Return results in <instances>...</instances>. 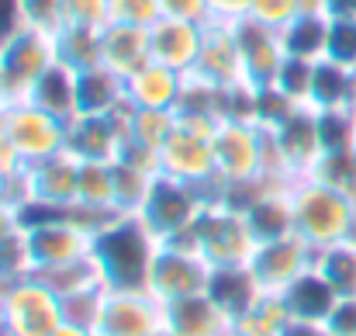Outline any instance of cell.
<instances>
[{
	"mask_svg": "<svg viewBox=\"0 0 356 336\" xmlns=\"http://www.w3.org/2000/svg\"><path fill=\"white\" fill-rule=\"evenodd\" d=\"M159 239L145 229L138 215H115L94 236V260L108 288L118 291H149V270Z\"/></svg>",
	"mask_w": 356,
	"mask_h": 336,
	"instance_id": "cell-1",
	"label": "cell"
},
{
	"mask_svg": "<svg viewBox=\"0 0 356 336\" xmlns=\"http://www.w3.org/2000/svg\"><path fill=\"white\" fill-rule=\"evenodd\" d=\"M291 201H294V232L315 250H329L350 236L356 201L339 188L325 184L322 177L315 174L298 177L291 184Z\"/></svg>",
	"mask_w": 356,
	"mask_h": 336,
	"instance_id": "cell-2",
	"label": "cell"
},
{
	"mask_svg": "<svg viewBox=\"0 0 356 336\" xmlns=\"http://www.w3.org/2000/svg\"><path fill=\"white\" fill-rule=\"evenodd\" d=\"M94 253V229L66 212H24V257L31 274L73 264Z\"/></svg>",
	"mask_w": 356,
	"mask_h": 336,
	"instance_id": "cell-3",
	"label": "cell"
},
{
	"mask_svg": "<svg viewBox=\"0 0 356 336\" xmlns=\"http://www.w3.org/2000/svg\"><path fill=\"white\" fill-rule=\"evenodd\" d=\"M63 323V298L38 274L0 288V336H49Z\"/></svg>",
	"mask_w": 356,
	"mask_h": 336,
	"instance_id": "cell-4",
	"label": "cell"
},
{
	"mask_svg": "<svg viewBox=\"0 0 356 336\" xmlns=\"http://www.w3.org/2000/svg\"><path fill=\"white\" fill-rule=\"evenodd\" d=\"M211 201H215V194H208L194 184H184L173 177H156L138 219L159 243H173V239H187L194 232L197 219L204 215V208Z\"/></svg>",
	"mask_w": 356,
	"mask_h": 336,
	"instance_id": "cell-5",
	"label": "cell"
},
{
	"mask_svg": "<svg viewBox=\"0 0 356 336\" xmlns=\"http://www.w3.org/2000/svg\"><path fill=\"white\" fill-rule=\"evenodd\" d=\"M187 239L201 250V257L211 267H245L252 264L259 246L256 232L249 229V219L225 201H211Z\"/></svg>",
	"mask_w": 356,
	"mask_h": 336,
	"instance_id": "cell-6",
	"label": "cell"
},
{
	"mask_svg": "<svg viewBox=\"0 0 356 336\" xmlns=\"http://www.w3.org/2000/svg\"><path fill=\"white\" fill-rule=\"evenodd\" d=\"M211 142H215L218 194L263 177V163H266V128L263 125H256V121H222Z\"/></svg>",
	"mask_w": 356,
	"mask_h": 336,
	"instance_id": "cell-7",
	"label": "cell"
},
{
	"mask_svg": "<svg viewBox=\"0 0 356 336\" xmlns=\"http://www.w3.org/2000/svg\"><path fill=\"white\" fill-rule=\"evenodd\" d=\"M208 281H211V264L201 257V250L191 239L159 243L152 257V270H149V291L163 305L208 291Z\"/></svg>",
	"mask_w": 356,
	"mask_h": 336,
	"instance_id": "cell-8",
	"label": "cell"
},
{
	"mask_svg": "<svg viewBox=\"0 0 356 336\" xmlns=\"http://www.w3.org/2000/svg\"><path fill=\"white\" fill-rule=\"evenodd\" d=\"M0 128L7 132V139H10L14 149L21 153L24 167L66 153L70 121L42 112V108L31 105V101H14V105H7V108L0 112Z\"/></svg>",
	"mask_w": 356,
	"mask_h": 336,
	"instance_id": "cell-9",
	"label": "cell"
},
{
	"mask_svg": "<svg viewBox=\"0 0 356 336\" xmlns=\"http://www.w3.org/2000/svg\"><path fill=\"white\" fill-rule=\"evenodd\" d=\"M3 80H7V98L14 101H28L35 84L59 63V45H56V31L45 28H24L17 31L3 49Z\"/></svg>",
	"mask_w": 356,
	"mask_h": 336,
	"instance_id": "cell-10",
	"label": "cell"
},
{
	"mask_svg": "<svg viewBox=\"0 0 356 336\" xmlns=\"http://www.w3.org/2000/svg\"><path fill=\"white\" fill-rule=\"evenodd\" d=\"M211 139L215 135L177 121V132L170 135V142L159 153V167H163V177L194 184V188L215 194V201H218V170H215V142Z\"/></svg>",
	"mask_w": 356,
	"mask_h": 336,
	"instance_id": "cell-11",
	"label": "cell"
},
{
	"mask_svg": "<svg viewBox=\"0 0 356 336\" xmlns=\"http://www.w3.org/2000/svg\"><path fill=\"white\" fill-rule=\"evenodd\" d=\"M166 326V305L138 288V291H118L108 288L104 295V309L97 319V336H152Z\"/></svg>",
	"mask_w": 356,
	"mask_h": 336,
	"instance_id": "cell-12",
	"label": "cell"
},
{
	"mask_svg": "<svg viewBox=\"0 0 356 336\" xmlns=\"http://www.w3.org/2000/svg\"><path fill=\"white\" fill-rule=\"evenodd\" d=\"M318 260V250L312 243H305L298 232L291 236H280V239H266L256 246V257H252V274L256 281L263 284V291L270 295H280L284 288H291L301 274H308Z\"/></svg>",
	"mask_w": 356,
	"mask_h": 336,
	"instance_id": "cell-13",
	"label": "cell"
},
{
	"mask_svg": "<svg viewBox=\"0 0 356 336\" xmlns=\"http://www.w3.org/2000/svg\"><path fill=\"white\" fill-rule=\"evenodd\" d=\"M24 177H28V194H31L28 212H66L76 205L80 160L73 153H59L42 163H31Z\"/></svg>",
	"mask_w": 356,
	"mask_h": 336,
	"instance_id": "cell-14",
	"label": "cell"
},
{
	"mask_svg": "<svg viewBox=\"0 0 356 336\" xmlns=\"http://www.w3.org/2000/svg\"><path fill=\"white\" fill-rule=\"evenodd\" d=\"M238 42V52H242V70H245V84H252L256 91L259 87H273L277 84V73L280 66L287 63V49H284V35L252 21V17H242L232 24Z\"/></svg>",
	"mask_w": 356,
	"mask_h": 336,
	"instance_id": "cell-15",
	"label": "cell"
},
{
	"mask_svg": "<svg viewBox=\"0 0 356 336\" xmlns=\"http://www.w3.org/2000/svg\"><path fill=\"white\" fill-rule=\"evenodd\" d=\"M124 114L128 105L115 114H76L66 132V153L80 163H115L124 146Z\"/></svg>",
	"mask_w": 356,
	"mask_h": 336,
	"instance_id": "cell-16",
	"label": "cell"
},
{
	"mask_svg": "<svg viewBox=\"0 0 356 336\" xmlns=\"http://www.w3.org/2000/svg\"><path fill=\"white\" fill-rule=\"evenodd\" d=\"M284 163L291 167L294 177H308L315 174L318 160L325 156L322 146V125H318V112L315 108H294L284 121H277L270 128Z\"/></svg>",
	"mask_w": 356,
	"mask_h": 336,
	"instance_id": "cell-17",
	"label": "cell"
},
{
	"mask_svg": "<svg viewBox=\"0 0 356 336\" xmlns=\"http://www.w3.org/2000/svg\"><path fill=\"white\" fill-rule=\"evenodd\" d=\"M204 31L208 24L197 21H184V17H159L149 28V42H152V63H163L184 77L194 73L201 45H204Z\"/></svg>",
	"mask_w": 356,
	"mask_h": 336,
	"instance_id": "cell-18",
	"label": "cell"
},
{
	"mask_svg": "<svg viewBox=\"0 0 356 336\" xmlns=\"http://www.w3.org/2000/svg\"><path fill=\"white\" fill-rule=\"evenodd\" d=\"M191 77H197V80H204L211 87H222V91L245 84L242 52H238L232 24H218V21L208 24L204 45H201V56H197V66H194Z\"/></svg>",
	"mask_w": 356,
	"mask_h": 336,
	"instance_id": "cell-19",
	"label": "cell"
},
{
	"mask_svg": "<svg viewBox=\"0 0 356 336\" xmlns=\"http://www.w3.org/2000/svg\"><path fill=\"white\" fill-rule=\"evenodd\" d=\"M166 330L173 336H236V319L201 291L166 305Z\"/></svg>",
	"mask_w": 356,
	"mask_h": 336,
	"instance_id": "cell-20",
	"label": "cell"
},
{
	"mask_svg": "<svg viewBox=\"0 0 356 336\" xmlns=\"http://www.w3.org/2000/svg\"><path fill=\"white\" fill-rule=\"evenodd\" d=\"M287 312H291V323H305V326H325L339 305V295L336 288L325 281V274L318 267H312L308 274H301L291 288L280 291Z\"/></svg>",
	"mask_w": 356,
	"mask_h": 336,
	"instance_id": "cell-21",
	"label": "cell"
},
{
	"mask_svg": "<svg viewBox=\"0 0 356 336\" xmlns=\"http://www.w3.org/2000/svg\"><path fill=\"white\" fill-rule=\"evenodd\" d=\"M242 215L249 219V229L256 232L259 243L291 236V232H294L291 184H277V181H266V177H263V188H259L256 198L242 208Z\"/></svg>",
	"mask_w": 356,
	"mask_h": 336,
	"instance_id": "cell-22",
	"label": "cell"
},
{
	"mask_svg": "<svg viewBox=\"0 0 356 336\" xmlns=\"http://www.w3.org/2000/svg\"><path fill=\"white\" fill-rule=\"evenodd\" d=\"M184 84L187 77L163 66V63H149L138 73H131L124 80V94L131 108H152V112H177L180 98H184Z\"/></svg>",
	"mask_w": 356,
	"mask_h": 336,
	"instance_id": "cell-23",
	"label": "cell"
},
{
	"mask_svg": "<svg viewBox=\"0 0 356 336\" xmlns=\"http://www.w3.org/2000/svg\"><path fill=\"white\" fill-rule=\"evenodd\" d=\"M152 63V42H149V28H135V24H118L111 21L104 28V66L115 70L118 77H131L142 66Z\"/></svg>",
	"mask_w": 356,
	"mask_h": 336,
	"instance_id": "cell-24",
	"label": "cell"
},
{
	"mask_svg": "<svg viewBox=\"0 0 356 336\" xmlns=\"http://www.w3.org/2000/svg\"><path fill=\"white\" fill-rule=\"evenodd\" d=\"M208 295L232 316H245L263 295H270V291H263V284L256 281V274H252V267L245 264V267H211V281H208Z\"/></svg>",
	"mask_w": 356,
	"mask_h": 336,
	"instance_id": "cell-25",
	"label": "cell"
},
{
	"mask_svg": "<svg viewBox=\"0 0 356 336\" xmlns=\"http://www.w3.org/2000/svg\"><path fill=\"white\" fill-rule=\"evenodd\" d=\"M76 101H80V114H115L128 105L124 77H118L108 66L76 73Z\"/></svg>",
	"mask_w": 356,
	"mask_h": 336,
	"instance_id": "cell-26",
	"label": "cell"
},
{
	"mask_svg": "<svg viewBox=\"0 0 356 336\" xmlns=\"http://www.w3.org/2000/svg\"><path fill=\"white\" fill-rule=\"evenodd\" d=\"M356 105V73L322 59L315 63V77H312V108L315 112H346Z\"/></svg>",
	"mask_w": 356,
	"mask_h": 336,
	"instance_id": "cell-27",
	"label": "cell"
},
{
	"mask_svg": "<svg viewBox=\"0 0 356 336\" xmlns=\"http://www.w3.org/2000/svg\"><path fill=\"white\" fill-rule=\"evenodd\" d=\"M31 105H38L42 112L56 114L63 121H73L80 114V101H76V70H70L66 63H56L31 91L28 98Z\"/></svg>",
	"mask_w": 356,
	"mask_h": 336,
	"instance_id": "cell-28",
	"label": "cell"
},
{
	"mask_svg": "<svg viewBox=\"0 0 356 336\" xmlns=\"http://www.w3.org/2000/svg\"><path fill=\"white\" fill-rule=\"evenodd\" d=\"M329 28H332L329 14H301V17H294L280 31L287 56L291 59H305V63H322L329 56Z\"/></svg>",
	"mask_w": 356,
	"mask_h": 336,
	"instance_id": "cell-29",
	"label": "cell"
},
{
	"mask_svg": "<svg viewBox=\"0 0 356 336\" xmlns=\"http://www.w3.org/2000/svg\"><path fill=\"white\" fill-rule=\"evenodd\" d=\"M56 45L59 63H66L76 73L104 66V28H59Z\"/></svg>",
	"mask_w": 356,
	"mask_h": 336,
	"instance_id": "cell-30",
	"label": "cell"
},
{
	"mask_svg": "<svg viewBox=\"0 0 356 336\" xmlns=\"http://www.w3.org/2000/svg\"><path fill=\"white\" fill-rule=\"evenodd\" d=\"M173 132H177V112H152V108H131V105H128V114H124V139L163 153V146L170 142Z\"/></svg>",
	"mask_w": 356,
	"mask_h": 336,
	"instance_id": "cell-31",
	"label": "cell"
},
{
	"mask_svg": "<svg viewBox=\"0 0 356 336\" xmlns=\"http://www.w3.org/2000/svg\"><path fill=\"white\" fill-rule=\"evenodd\" d=\"M294 323L280 295H263L245 316L236 319V336H287Z\"/></svg>",
	"mask_w": 356,
	"mask_h": 336,
	"instance_id": "cell-32",
	"label": "cell"
},
{
	"mask_svg": "<svg viewBox=\"0 0 356 336\" xmlns=\"http://www.w3.org/2000/svg\"><path fill=\"white\" fill-rule=\"evenodd\" d=\"M38 277H42L59 298H70V295H80V291H90V288H108L104 277H101V267H97L94 253H90V257H80V260H73V264L52 267V270H45V274H38Z\"/></svg>",
	"mask_w": 356,
	"mask_h": 336,
	"instance_id": "cell-33",
	"label": "cell"
},
{
	"mask_svg": "<svg viewBox=\"0 0 356 336\" xmlns=\"http://www.w3.org/2000/svg\"><path fill=\"white\" fill-rule=\"evenodd\" d=\"M315 267L325 274V281L336 288L339 298H356V243L343 239L329 250H318Z\"/></svg>",
	"mask_w": 356,
	"mask_h": 336,
	"instance_id": "cell-34",
	"label": "cell"
},
{
	"mask_svg": "<svg viewBox=\"0 0 356 336\" xmlns=\"http://www.w3.org/2000/svg\"><path fill=\"white\" fill-rule=\"evenodd\" d=\"M156 177L145 170H135L128 163H115V201H118V215H138L149 191H152Z\"/></svg>",
	"mask_w": 356,
	"mask_h": 336,
	"instance_id": "cell-35",
	"label": "cell"
},
{
	"mask_svg": "<svg viewBox=\"0 0 356 336\" xmlns=\"http://www.w3.org/2000/svg\"><path fill=\"white\" fill-rule=\"evenodd\" d=\"M312 77H315V63H305V59H291V56H287V63L280 66L273 87H277L287 101L312 108Z\"/></svg>",
	"mask_w": 356,
	"mask_h": 336,
	"instance_id": "cell-36",
	"label": "cell"
},
{
	"mask_svg": "<svg viewBox=\"0 0 356 336\" xmlns=\"http://www.w3.org/2000/svg\"><path fill=\"white\" fill-rule=\"evenodd\" d=\"M315 177H322L325 184L339 188L343 194H350L356 201V153L343 149V153H325L315 167Z\"/></svg>",
	"mask_w": 356,
	"mask_h": 336,
	"instance_id": "cell-37",
	"label": "cell"
},
{
	"mask_svg": "<svg viewBox=\"0 0 356 336\" xmlns=\"http://www.w3.org/2000/svg\"><path fill=\"white\" fill-rule=\"evenodd\" d=\"M104 295H108V288H90V291L63 298V319L73 323V326H83V330H97V319H101V309H104Z\"/></svg>",
	"mask_w": 356,
	"mask_h": 336,
	"instance_id": "cell-38",
	"label": "cell"
},
{
	"mask_svg": "<svg viewBox=\"0 0 356 336\" xmlns=\"http://www.w3.org/2000/svg\"><path fill=\"white\" fill-rule=\"evenodd\" d=\"M111 0H63V28H108Z\"/></svg>",
	"mask_w": 356,
	"mask_h": 336,
	"instance_id": "cell-39",
	"label": "cell"
},
{
	"mask_svg": "<svg viewBox=\"0 0 356 336\" xmlns=\"http://www.w3.org/2000/svg\"><path fill=\"white\" fill-rule=\"evenodd\" d=\"M332 63L356 73V17H332L329 28V56Z\"/></svg>",
	"mask_w": 356,
	"mask_h": 336,
	"instance_id": "cell-40",
	"label": "cell"
},
{
	"mask_svg": "<svg viewBox=\"0 0 356 336\" xmlns=\"http://www.w3.org/2000/svg\"><path fill=\"white\" fill-rule=\"evenodd\" d=\"M163 17V0H111V21L152 28Z\"/></svg>",
	"mask_w": 356,
	"mask_h": 336,
	"instance_id": "cell-41",
	"label": "cell"
},
{
	"mask_svg": "<svg viewBox=\"0 0 356 336\" xmlns=\"http://www.w3.org/2000/svg\"><path fill=\"white\" fill-rule=\"evenodd\" d=\"M249 17L273 31H284L294 17H301V0H252Z\"/></svg>",
	"mask_w": 356,
	"mask_h": 336,
	"instance_id": "cell-42",
	"label": "cell"
},
{
	"mask_svg": "<svg viewBox=\"0 0 356 336\" xmlns=\"http://www.w3.org/2000/svg\"><path fill=\"white\" fill-rule=\"evenodd\" d=\"M21 10L31 28H45V31L63 28V0H21Z\"/></svg>",
	"mask_w": 356,
	"mask_h": 336,
	"instance_id": "cell-43",
	"label": "cell"
},
{
	"mask_svg": "<svg viewBox=\"0 0 356 336\" xmlns=\"http://www.w3.org/2000/svg\"><path fill=\"white\" fill-rule=\"evenodd\" d=\"M163 14L197 21V24H211V0H163Z\"/></svg>",
	"mask_w": 356,
	"mask_h": 336,
	"instance_id": "cell-44",
	"label": "cell"
},
{
	"mask_svg": "<svg viewBox=\"0 0 356 336\" xmlns=\"http://www.w3.org/2000/svg\"><path fill=\"white\" fill-rule=\"evenodd\" d=\"M24 28H28V21H24L21 0H0V49Z\"/></svg>",
	"mask_w": 356,
	"mask_h": 336,
	"instance_id": "cell-45",
	"label": "cell"
},
{
	"mask_svg": "<svg viewBox=\"0 0 356 336\" xmlns=\"http://www.w3.org/2000/svg\"><path fill=\"white\" fill-rule=\"evenodd\" d=\"M325 326L336 336H356V298H339V305Z\"/></svg>",
	"mask_w": 356,
	"mask_h": 336,
	"instance_id": "cell-46",
	"label": "cell"
},
{
	"mask_svg": "<svg viewBox=\"0 0 356 336\" xmlns=\"http://www.w3.org/2000/svg\"><path fill=\"white\" fill-rule=\"evenodd\" d=\"M252 0H211V21L218 24H236L242 17H249Z\"/></svg>",
	"mask_w": 356,
	"mask_h": 336,
	"instance_id": "cell-47",
	"label": "cell"
},
{
	"mask_svg": "<svg viewBox=\"0 0 356 336\" xmlns=\"http://www.w3.org/2000/svg\"><path fill=\"white\" fill-rule=\"evenodd\" d=\"M24 232V212L17 205L0 201V243H10Z\"/></svg>",
	"mask_w": 356,
	"mask_h": 336,
	"instance_id": "cell-48",
	"label": "cell"
},
{
	"mask_svg": "<svg viewBox=\"0 0 356 336\" xmlns=\"http://www.w3.org/2000/svg\"><path fill=\"white\" fill-rule=\"evenodd\" d=\"M21 170H24V160H21V153L14 149V142L7 139V132L0 128V174L14 177V174H21Z\"/></svg>",
	"mask_w": 356,
	"mask_h": 336,
	"instance_id": "cell-49",
	"label": "cell"
},
{
	"mask_svg": "<svg viewBox=\"0 0 356 336\" xmlns=\"http://www.w3.org/2000/svg\"><path fill=\"white\" fill-rule=\"evenodd\" d=\"M329 17H356V0H325Z\"/></svg>",
	"mask_w": 356,
	"mask_h": 336,
	"instance_id": "cell-50",
	"label": "cell"
},
{
	"mask_svg": "<svg viewBox=\"0 0 356 336\" xmlns=\"http://www.w3.org/2000/svg\"><path fill=\"white\" fill-rule=\"evenodd\" d=\"M287 336H336L329 326H305V323H294L291 330H287Z\"/></svg>",
	"mask_w": 356,
	"mask_h": 336,
	"instance_id": "cell-51",
	"label": "cell"
},
{
	"mask_svg": "<svg viewBox=\"0 0 356 336\" xmlns=\"http://www.w3.org/2000/svg\"><path fill=\"white\" fill-rule=\"evenodd\" d=\"M49 336H97L94 330H83V326H73V323H63L59 330H52Z\"/></svg>",
	"mask_w": 356,
	"mask_h": 336,
	"instance_id": "cell-52",
	"label": "cell"
},
{
	"mask_svg": "<svg viewBox=\"0 0 356 336\" xmlns=\"http://www.w3.org/2000/svg\"><path fill=\"white\" fill-rule=\"evenodd\" d=\"M10 105V98H7V80H3V52H0V112Z\"/></svg>",
	"mask_w": 356,
	"mask_h": 336,
	"instance_id": "cell-53",
	"label": "cell"
},
{
	"mask_svg": "<svg viewBox=\"0 0 356 336\" xmlns=\"http://www.w3.org/2000/svg\"><path fill=\"white\" fill-rule=\"evenodd\" d=\"M7 184H10V177H7V174H0V201L7 198Z\"/></svg>",
	"mask_w": 356,
	"mask_h": 336,
	"instance_id": "cell-54",
	"label": "cell"
},
{
	"mask_svg": "<svg viewBox=\"0 0 356 336\" xmlns=\"http://www.w3.org/2000/svg\"><path fill=\"white\" fill-rule=\"evenodd\" d=\"M350 243H356V208H353V222H350V236H346Z\"/></svg>",
	"mask_w": 356,
	"mask_h": 336,
	"instance_id": "cell-55",
	"label": "cell"
},
{
	"mask_svg": "<svg viewBox=\"0 0 356 336\" xmlns=\"http://www.w3.org/2000/svg\"><path fill=\"white\" fill-rule=\"evenodd\" d=\"M152 336H173V333H170V330H166V326H163V330H159V333H152Z\"/></svg>",
	"mask_w": 356,
	"mask_h": 336,
	"instance_id": "cell-56",
	"label": "cell"
},
{
	"mask_svg": "<svg viewBox=\"0 0 356 336\" xmlns=\"http://www.w3.org/2000/svg\"><path fill=\"white\" fill-rule=\"evenodd\" d=\"M353 153H356V146H353Z\"/></svg>",
	"mask_w": 356,
	"mask_h": 336,
	"instance_id": "cell-57",
	"label": "cell"
},
{
	"mask_svg": "<svg viewBox=\"0 0 356 336\" xmlns=\"http://www.w3.org/2000/svg\"><path fill=\"white\" fill-rule=\"evenodd\" d=\"M353 112H356V105H353Z\"/></svg>",
	"mask_w": 356,
	"mask_h": 336,
	"instance_id": "cell-58",
	"label": "cell"
}]
</instances>
